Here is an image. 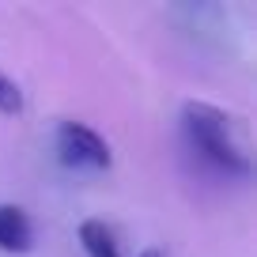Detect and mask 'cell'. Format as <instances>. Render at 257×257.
Wrapping results in <instances>:
<instances>
[{"label": "cell", "instance_id": "4", "mask_svg": "<svg viewBox=\"0 0 257 257\" xmlns=\"http://www.w3.org/2000/svg\"><path fill=\"white\" fill-rule=\"evenodd\" d=\"M80 246L87 257H121L117 238H113V231L102 219H83L80 223Z\"/></svg>", "mask_w": 257, "mask_h": 257}, {"label": "cell", "instance_id": "6", "mask_svg": "<svg viewBox=\"0 0 257 257\" xmlns=\"http://www.w3.org/2000/svg\"><path fill=\"white\" fill-rule=\"evenodd\" d=\"M137 257H163V249H155V246H152V249H144V253H137Z\"/></svg>", "mask_w": 257, "mask_h": 257}, {"label": "cell", "instance_id": "1", "mask_svg": "<svg viewBox=\"0 0 257 257\" xmlns=\"http://www.w3.org/2000/svg\"><path fill=\"white\" fill-rule=\"evenodd\" d=\"M182 137L189 152L201 163L227 178L246 182L253 174V155H249V133L242 117L227 113L223 106L212 102H185L182 106Z\"/></svg>", "mask_w": 257, "mask_h": 257}, {"label": "cell", "instance_id": "3", "mask_svg": "<svg viewBox=\"0 0 257 257\" xmlns=\"http://www.w3.org/2000/svg\"><path fill=\"white\" fill-rule=\"evenodd\" d=\"M34 242V227L23 208L16 204H0V249L4 253H27Z\"/></svg>", "mask_w": 257, "mask_h": 257}, {"label": "cell", "instance_id": "2", "mask_svg": "<svg viewBox=\"0 0 257 257\" xmlns=\"http://www.w3.org/2000/svg\"><path fill=\"white\" fill-rule=\"evenodd\" d=\"M57 155H61L64 167H76V170H110L113 163L110 144L83 121H61L57 125Z\"/></svg>", "mask_w": 257, "mask_h": 257}, {"label": "cell", "instance_id": "5", "mask_svg": "<svg viewBox=\"0 0 257 257\" xmlns=\"http://www.w3.org/2000/svg\"><path fill=\"white\" fill-rule=\"evenodd\" d=\"M0 113H8V117L23 113V91H19V83L4 68H0Z\"/></svg>", "mask_w": 257, "mask_h": 257}]
</instances>
